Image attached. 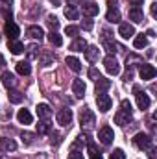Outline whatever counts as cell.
<instances>
[{
    "mask_svg": "<svg viewBox=\"0 0 157 159\" xmlns=\"http://www.w3.org/2000/svg\"><path fill=\"white\" fill-rule=\"evenodd\" d=\"M37 59H39V63L43 65V67H50V65L54 63L56 57H54V52H50V50H43V48H41L39 57H37Z\"/></svg>",
    "mask_w": 157,
    "mask_h": 159,
    "instance_id": "obj_14",
    "label": "cell"
},
{
    "mask_svg": "<svg viewBox=\"0 0 157 159\" xmlns=\"http://www.w3.org/2000/svg\"><path fill=\"white\" fill-rule=\"evenodd\" d=\"M50 2H52L54 6H59V4H61V0H50Z\"/></svg>",
    "mask_w": 157,
    "mask_h": 159,
    "instance_id": "obj_48",
    "label": "cell"
},
{
    "mask_svg": "<svg viewBox=\"0 0 157 159\" xmlns=\"http://www.w3.org/2000/svg\"><path fill=\"white\" fill-rule=\"evenodd\" d=\"M48 41H50L54 46H61V44H63V37H61L57 32H50V34H48Z\"/></svg>",
    "mask_w": 157,
    "mask_h": 159,
    "instance_id": "obj_33",
    "label": "cell"
},
{
    "mask_svg": "<svg viewBox=\"0 0 157 159\" xmlns=\"http://www.w3.org/2000/svg\"><path fill=\"white\" fill-rule=\"evenodd\" d=\"M139 74L142 80H154L157 74L155 67L154 65H148V63H141V69H139Z\"/></svg>",
    "mask_w": 157,
    "mask_h": 159,
    "instance_id": "obj_10",
    "label": "cell"
},
{
    "mask_svg": "<svg viewBox=\"0 0 157 159\" xmlns=\"http://www.w3.org/2000/svg\"><path fill=\"white\" fill-rule=\"evenodd\" d=\"M46 24H48V28H52V32H56V30L59 28V20H57V17H54V15H48Z\"/></svg>",
    "mask_w": 157,
    "mask_h": 159,
    "instance_id": "obj_34",
    "label": "cell"
},
{
    "mask_svg": "<svg viewBox=\"0 0 157 159\" xmlns=\"http://www.w3.org/2000/svg\"><path fill=\"white\" fill-rule=\"evenodd\" d=\"M4 32H6V35H7V39H17L19 35H20V30H19V26L13 22V20H6V26H4Z\"/></svg>",
    "mask_w": 157,
    "mask_h": 159,
    "instance_id": "obj_12",
    "label": "cell"
},
{
    "mask_svg": "<svg viewBox=\"0 0 157 159\" xmlns=\"http://www.w3.org/2000/svg\"><path fill=\"white\" fill-rule=\"evenodd\" d=\"M98 56H100L98 46H87V48H85V57H87L89 63H96V61H98Z\"/></svg>",
    "mask_w": 157,
    "mask_h": 159,
    "instance_id": "obj_22",
    "label": "cell"
},
{
    "mask_svg": "<svg viewBox=\"0 0 157 159\" xmlns=\"http://www.w3.org/2000/svg\"><path fill=\"white\" fill-rule=\"evenodd\" d=\"M150 11H152V17L155 19V17H157V4H155V2H154V4L150 6Z\"/></svg>",
    "mask_w": 157,
    "mask_h": 159,
    "instance_id": "obj_44",
    "label": "cell"
},
{
    "mask_svg": "<svg viewBox=\"0 0 157 159\" xmlns=\"http://www.w3.org/2000/svg\"><path fill=\"white\" fill-rule=\"evenodd\" d=\"M65 34H67L69 37H78L79 28H78V26H72V24H69V26L65 28Z\"/></svg>",
    "mask_w": 157,
    "mask_h": 159,
    "instance_id": "obj_37",
    "label": "cell"
},
{
    "mask_svg": "<svg viewBox=\"0 0 157 159\" xmlns=\"http://www.w3.org/2000/svg\"><path fill=\"white\" fill-rule=\"evenodd\" d=\"M4 65H6V59H4V56L0 54V67H4Z\"/></svg>",
    "mask_w": 157,
    "mask_h": 159,
    "instance_id": "obj_47",
    "label": "cell"
},
{
    "mask_svg": "<svg viewBox=\"0 0 157 159\" xmlns=\"http://www.w3.org/2000/svg\"><path fill=\"white\" fill-rule=\"evenodd\" d=\"M111 89V80L107 78H100L96 80V94H102V93H107Z\"/></svg>",
    "mask_w": 157,
    "mask_h": 159,
    "instance_id": "obj_18",
    "label": "cell"
},
{
    "mask_svg": "<svg viewBox=\"0 0 157 159\" xmlns=\"http://www.w3.org/2000/svg\"><path fill=\"white\" fill-rule=\"evenodd\" d=\"M69 159H85V157H83V152L81 150H72L69 154Z\"/></svg>",
    "mask_w": 157,
    "mask_h": 159,
    "instance_id": "obj_41",
    "label": "cell"
},
{
    "mask_svg": "<svg viewBox=\"0 0 157 159\" xmlns=\"http://www.w3.org/2000/svg\"><path fill=\"white\" fill-rule=\"evenodd\" d=\"M65 63L69 65V69L70 70H74V72H79L81 70V63H79L78 57H74V56H69L67 59H65Z\"/></svg>",
    "mask_w": 157,
    "mask_h": 159,
    "instance_id": "obj_27",
    "label": "cell"
},
{
    "mask_svg": "<svg viewBox=\"0 0 157 159\" xmlns=\"http://www.w3.org/2000/svg\"><path fill=\"white\" fill-rule=\"evenodd\" d=\"M2 85L6 87V89H15L17 87V80H15V74H11V72H4L2 74Z\"/></svg>",
    "mask_w": 157,
    "mask_h": 159,
    "instance_id": "obj_19",
    "label": "cell"
},
{
    "mask_svg": "<svg viewBox=\"0 0 157 159\" xmlns=\"http://www.w3.org/2000/svg\"><path fill=\"white\" fill-rule=\"evenodd\" d=\"M35 111H37V117H39L41 120L50 122V119H52V109H50L48 104H39V106L35 107Z\"/></svg>",
    "mask_w": 157,
    "mask_h": 159,
    "instance_id": "obj_15",
    "label": "cell"
},
{
    "mask_svg": "<svg viewBox=\"0 0 157 159\" xmlns=\"http://www.w3.org/2000/svg\"><path fill=\"white\" fill-rule=\"evenodd\" d=\"M26 34H28V37L37 39V41H41L43 37H44V32H43V28H41V26H30V28L26 30Z\"/></svg>",
    "mask_w": 157,
    "mask_h": 159,
    "instance_id": "obj_24",
    "label": "cell"
},
{
    "mask_svg": "<svg viewBox=\"0 0 157 159\" xmlns=\"http://www.w3.org/2000/svg\"><path fill=\"white\" fill-rule=\"evenodd\" d=\"M96 104H98V109H100L102 113H105V111H109V109H111L113 100H111V96H109V94L102 93V94H96Z\"/></svg>",
    "mask_w": 157,
    "mask_h": 159,
    "instance_id": "obj_9",
    "label": "cell"
},
{
    "mask_svg": "<svg viewBox=\"0 0 157 159\" xmlns=\"http://www.w3.org/2000/svg\"><path fill=\"white\" fill-rule=\"evenodd\" d=\"M98 139H100V143H102V144L109 146V144L113 143V139H115L113 128H111V126H104V128H100V131H98Z\"/></svg>",
    "mask_w": 157,
    "mask_h": 159,
    "instance_id": "obj_8",
    "label": "cell"
},
{
    "mask_svg": "<svg viewBox=\"0 0 157 159\" xmlns=\"http://www.w3.org/2000/svg\"><path fill=\"white\" fill-rule=\"evenodd\" d=\"M85 83H83V80H74L72 81V93L76 94V98H83V94H85Z\"/></svg>",
    "mask_w": 157,
    "mask_h": 159,
    "instance_id": "obj_21",
    "label": "cell"
},
{
    "mask_svg": "<svg viewBox=\"0 0 157 159\" xmlns=\"http://www.w3.org/2000/svg\"><path fill=\"white\" fill-rule=\"evenodd\" d=\"M56 119H57V124H61V126H69V124L72 122V111H70L69 107H63V109L57 111Z\"/></svg>",
    "mask_w": 157,
    "mask_h": 159,
    "instance_id": "obj_11",
    "label": "cell"
},
{
    "mask_svg": "<svg viewBox=\"0 0 157 159\" xmlns=\"http://www.w3.org/2000/svg\"><path fill=\"white\" fill-rule=\"evenodd\" d=\"M98 11H100V7H98L94 2H87V4H83V13H85L87 17H96Z\"/></svg>",
    "mask_w": 157,
    "mask_h": 159,
    "instance_id": "obj_25",
    "label": "cell"
},
{
    "mask_svg": "<svg viewBox=\"0 0 157 159\" xmlns=\"http://www.w3.org/2000/svg\"><path fill=\"white\" fill-rule=\"evenodd\" d=\"M133 46L137 48V50H142V48H146L148 46V37L144 35V34H139L135 41H133Z\"/></svg>",
    "mask_w": 157,
    "mask_h": 159,
    "instance_id": "obj_29",
    "label": "cell"
},
{
    "mask_svg": "<svg viewBox=\"0 0 157 159\" xmlns=\"http://www.w3.org/2000/svg\"><path fill=\"white\" fill-rule=\"evenodd\" d=\"M2 2H4L6 6H11V2H13V0H2Z\"/></svg>",
    "mask_w": 157,
    "mask_h": 159,
    "instance_id": "obj_49",
    "label": "cell"
},
{
    "mask_svg": "<svg viewBox=\"0 0 157 159\" xmlns=\"http://www.w3.org/2000/svg\"><path fill=\"white\" fill-rule=\"evenodd\" d=\"M17 120H19L20 124L28 126V124H32V120H34V117H32V113H30L28 109H20V111L17 113Z\"/></svg>",
    "mask_w": 157,
    "mask_h": 159,
    "instance_id": "obj_23",
    "label": "cell"
},
{
    "mask_svg": "<svg viewBox=\"0 0 157 159\" xmlns=\"http://www.w3.org/2000/svg\"><path fill=\"white\" fill-rule=\"evenodd\" d=\"M39 52H41V48L37 46V44H30V46L26 48L28 59H37V57H39Z\"/></svg>",
    "mask_w": 157,
    "mask_h": 159,
    "instance_id": "obj_32",
    "label": "cell"
},
{
    "mask_svg": "<svg viewBox=\"0 0 157 159\" xmlns=\"http://www.w3.org/2000/svg\"><path fill=\"white\" fill-rule=\"evenodd\" d=\"M37 133H39V135H44V133H50V124H48L46 120H41L39 124H37Z\"/></svg>",
    "mask_w": 157,
    "mask_h": 159,
    "instance_id": "obj_35",
    "label": "cell"
},
{
    "mask_svg": "<svg viewBox=\"0 0 157 159\" xmlns=\"http://www.w3.org/2000/svg\"><path fill=\"white\" fill-rule=\"evenodd\" d=\"M17 150V143L13 141V139H6V137H2L0 139V152H15Z\"/></svg>",
    "mask_w": 157,
    "mask_h": 159,
    "instance_id": "obj_17",
    "label": "cell"
},
{
    "mask_svg": "<svg viewBox=\"0 0 157 159\" xmlns=\"http://www.w3.org/2000/svg\"><path fill=\"white\" fill-rule=\"evenodd\" d=\"M104 67H105V72L111 74V76H117L118 72H120V63L117 61V57L111 56V54L104 57Z\"/></svg>",
    "mask_w": 157,
    "mask_h": 159,
    "instance_id": "obj_6",
    "label": "cell"
},
{
    "mask_svg": "<svg viewBox=\"0 0 157 159\" xmlns=\"http://www.w3.org/2000/svg\"><path fill=\"white\" fill-rule=\"evenodd\" d=\"M85 48H87V41L83 39V37H74L72 44H70V50H74V52H85Z\"/></svg>",
    "mask_w": 157,
    "mask_h": 159,
    "instance_id": "obj_26",
    "label": "cell"
},
{
    "mask_svg": "<svg viewBox=\"0 0 157 159\" xmlns=\"http://www.w3.org/2000/svg\"><path fill=\"white\" fill-rule=\"evenodd\" d=\"M65 17H67L69 20H78V17H79L78 7H74V6H67V7H65Z\"/></svg>",
    "mask_w": 157,
    "mask_h": 159,
    "instance_id": "obj_31",
    "label": "cell"
},
{
    "mask_svg": "<svg viewBox=\"0 0 157 159\" xmlns=\"http://www.w3.org/2000/svg\"><path fill=\"white\" fill-rule=\"evenodd\" d=\"M7 48H9V52L15 54V56H19V54L24 52V44H22L20 41H17V39H9L7 41Z\"/></svg>",
    "mask_w": 157,
    "mask_h": 159,
    "instance_id": "obj_20",
    "label": "cell"
},
{
    "mask_svg": "<svg viewBox=\"0 0 157 159\" xmlns=\"http://www.w3.org/2000/svg\"><path fill=\"white\" fill-rule=\"evenodd\" d=\"M87 146H89V152H91V159H104L100 152H96V150H94V144H92V143H89Z\"/></svg>",
    "mask_w": 157,
    "mask_h": 159,
    "instance_id": "obj_39",
    "label": "cell"
},
{
    "mask_svg": "<svg viewBox=\"0 0 157 159\" xmlns=\"http://www.w3.org/2000/svg\"><path fill=\"white\" fill-rule=\"evenodd\" d=\"M22 93H19L17 89H9V93H7V100L11 102V104H20L22 102Z\"/></svg>",
    "mask_w": 157,
    "mask_h": 159,
    "instance_id": "obj_28",
    "label": "cell"
},
{
    "mask_svg": "<svg viewBox=\"0 0 157 159\" xmlns=\"http://www.w3.org/2000/svg\"><path fill=\"white\" fill-rule=\"evenodd\" d=\"M131 2V6H139V7H142V2L144 0H129Z\"/></svg>",
    "mask_w": 157,
    "mask_h": 159,
    "instance_id": "obj_45",
    "label": "cell"
},
{
    "mask_svg": "<svg viewBox=\"0 0 157 159\" xmlns=\"http://www.w3.org/2000/svg\"><path fill=\"white\" fill-rule=\"evenodd\" d=\"M148 152H150V159H157V152H155V148H154V146H152V148H150V150H148Z\"/></svg>",
    "mask_w": 157,
    "mask_h": 159,
    "instance_id": "obj_46",
    "label": "cell"
},
{
    "mask_svg": "<svg viewBox=\"0 0 157 159\" xmlns=\"http://www.w3.org/2000/svg\"><path fill=\"white\" fill-rule=\"evenodd\" d=\"M17 72H19L20 76H28V74L32 72L30 63H28V61H19V63H17Z\"/></svg>",
    "mask_w": 157,
    "mask_h": 159,
    "instance_id": "obj_30",
    "label": "cell"
},
{
    "mask_svg": "<svg viewBox=\"0 0 157 159\" xmlns=\"http://www.w3.org/2000/svg\"><path fill=\"white\" fill-rule=\"evenodd\" d=\"M109 159H126V154H124V150H120V148H115V150L111 152Z\"/></svg>",
    "mask_w": 157,
    "mask_h": 159,
    "instance_id": "obj_38",
    "label": "cell"
},
{
    "mask_svg": "<svg viewBox=\"0 0 157 159\" xmlns=\"http://www.w3.org/2000/svg\"><path fill=\"white\" fill-rule=\"evenodd\" d=\"M94 124H96L94 113H92L89 107H81V109H79V126H81V129L91 131V129L94 128Z\"/></svg>",
    "mask_w": 157,
    "mask_h": 159,
    "instance_id": "obj_2",
    "label": "cell"
},
{
    "mask_svg": "<svg viewBox=\"0 0 157 159\" xmlns=\"http://www.w3.org/2000/svg\"><path fill=\"white\" fill-rule=\"evenodd\" d=\"M81 26H83L85 30H91V28H92V20H91V17H87V19L81 22Z\"/></svg>",
    "mask_w": 157,
    "mask_h": 159,
    "instance_id": "obj_42",
    "label": "cell"
},
{
    "mask_svg": "<svg viewBox=\"0 0 157 159\" xmlns=\"http://www.w3.org/2000/svg\"><path fill=\"white\" fill-rule=\"evenodd\" d=\"M87 74H89V78L92 80V81H96V80L100 78V72H98V69H94V67H91Z\"/></svg>",
    "mask_w": 157,
    "mask_h": 159,
    "instance_id": "obj_40",
    "label": "cell"
},
{
    "mask_svg": "<svg viewBox=\"0 0 157 159\" xmlns=\"http://www.w3.org/2000/svg\"><path fill=\"white\" fill-rule=\"evenodd\" d=\"M20 139H22V143H24V144H34L35 135H34V133H30V131H22V133H20Z\"/></svg>",
    "mask_w": 157,
    "mask_h": 159,
    "instance_id": "obj_36",
    "label": "cell"
},
{
    "mask_svg": "<svg viewBox=\"0 0 157 159\" xmlns=\"http://www.w3.org/2000/svg\"><path fill=\"white\" fill-rule=\"evenodd\" d=\"M50 137H52V144H54V143L57 144V143L61 141V139H59V133H50Z\"/></svg>",
    "mask_w": 157,
    "mask_h": 159,
    "instance_id": "obj_43",
    "label": "cell"
},
{
    "mask_svg": "<svg viewBox=\"0 0 157 159\" xmlns=\"http://www.w3.org/2000/svg\"><path fill=\"white\" fill-rule=\"evenodd\" d=\"M102 44H104V48H105L111 56L118 50V44L115 43V39H113V35H111L109 30H104V32H102Z\"/></svg>",
    "mask_w": 157,
    "mask_h": 159,
    "instance_id": "obj_7",
    "label": "cell"
},
{
    "mask_svg": "<svg viewBox=\"0 0 157 159\" xmlns=\"http://www.w3.org/2000/svg\"><path fill=\"white\" fill-rule=\"evenodd\" d=\"M105 19L109 22H120V11H118V2L117 0H107V13H105Z\"/></svg>",
    "mask_w": 157,
    "mask_h": 159,
    "instance_id": "obj_4",
    "label": "cell"
},
{
    "mask_svg": "<svg viewBox=\"0 0 157 159\" xmlns=\"http://www.w3.org/2000/svg\"><path fill=\"white\" fill-rule=\"evenodd\" d=\"M133 120V109H131V104L129 100H122L120 102V109L115 113V124L118 126H126Z\"/></svg>",
    "mask_w": 157,
    "mask_h": 159,
    "instance_id": "obj_1",
    "label": "cell"
},
{
    "mask_svg": "<svg viewBox=\"0 0 157 159\" xmlns=\"http://www.w3.org/2000/svg\"><path fill=\"white\" fill-rule=\"evenodd\" d=\"M133 143H135V146L139 150H150L154 146V139L150 135H146V133H137L133 137Z\"/></svg>",
    "mask_w": 157,
    "mask_h": 159,
    "instance_id": "obj_3",
    "label": "cell"
},
{
    "mask_svg": "<svg viewBox=\"0 0 157 159\" xmlns=\"http://www.w3.org/2000/svg\"><path fill=\"white\" fill-rule=\"evenodd\" d=\"M129 19L133 20V22H142L144 20V11H142V7H139V6H131L129 7Z\"/></svg>",
    "mask_w": 157,
    "mask_h": 159,
    "instance_id": "obj_16",
    "label": "cell"
},
{
    "mask_svg": "<svg viewBox=\"0 0 157 159\" xmlns=\"http://www.w3.org/2000/svg\"><path fill=\"white\" fill-rule=\"evenodd\" d=\"M133 93H135V100H137L139 109H141V111H146V109L150 107V96H148L144 91H141L137 85L133 87Z\"/></svg>",
    "mask_w": 157,
    "mask_h": 159,
    "instance_id": "obj_5",
    "label": "cell"
},
{
    "mask_svg": "<svg viewBox=\"0 0 157 159\" xmlns=\"http://www.w3.org/2000/svg\"><path fill=\"white\" fill-rule=\"evenodd\" d=\"M118 35H120L122 39H131V37L135 35V28H133V24L122 22V24L118 26Z\"/></svg>",
    "mask_w": 157,
    "mask_h": 159,
    "instance_id": "obj_13",
    "label": "cell"
}]
</instances>
